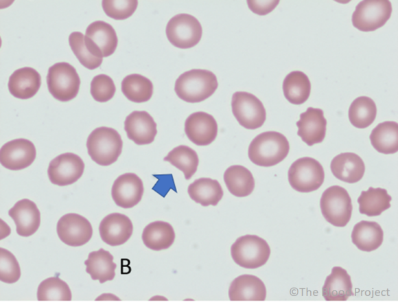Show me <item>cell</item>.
I'll list each match as a JSON object with an SVG mask.
<instances>
[{
  "label": "cell",
  "mask_w": 398,
  "mask_h": 307,
  "mask_svg": "<svg viewBox=\"0 0 398 307\" xmlns=\"http://www.w3.org/2000/svg\"><path fill=\"white\" fill-rule=\"evenodd\" d=\"M290 144L287 138L276 131L257 135L250 142L248 155L255 165L270 167L278 164L288 155Z\"/></svg>",
  "instance_id": "cell-1"
},
{
  "label": "cell",
  "mask_w": 398,
  "mask_h": 307,
  "mask_svg": "<svg viewBox=\"0 0 398 307\" xmlns=\"http://www.w3.org/2000/svg\"><path fill=\"white\" fill-rule=\"evenodd\" d=\"M218 86L215 75L205 69H191L176 79L174 90L178 97L189 103H197L209 98Z\"/></svg>",
  "instance_id": "cell-2"
},
{
  "label": "cell",
  "mask_w": 398,
  "mask_h": 307,
  "mask_svg": "<svg viewBox=\"0 0 398 307\" xmlns=\"http://www.w3.org/2000/svg\"><path fill=\"white\" fill-rule=\"evenodd\" d=\"M123 141L114 128L100 126L94 129L86 141L88 153L91 159L100 166L115 163L121 153Z\"/></svg>",
  "instance_id": "cell-3"
},
{
  "label": "cell",
  "mask_w": 398,
  "mask_h": 307,
  "mask_svg": "<svg viewBox=\"0 0 398 307\" xmlns=\"http://www.w3.org/2000/svg\"><path fill=\"white\" fill-rule=\"evenodd\" d=\"M231 254L239 266L254 269L266 263L270 255V248L259 236L245 235L238 238L232 245Z\"/></svg>",
  "instance_id": "cell-4"
},
{
  "label": "cell",
  "mask_w": 398,
  "mask_h": 307,
  "mask_svg": "<svg viewBox=\"0 0 398 307\" xmlns=\"http://www.w3.org/2000/svg\"><path fill=\"white\" fill-rule=\"evenodd\" d=\"M47 84L54 98L67 102L78 95L80 79L73 66L67 62H59L49 67Z\"/></svg>",
  "instance_id": "cell-5"
},
{
  "label": "cell",
  "mask_w": 398,
  "mask_h": 307,
  "mask_svg": "<svg viewBox=\"0 0 398 307\" xmlns=\"http://www.w3.org/2000/svg\"><path fill=\"white\" fill-rule=\"evenodd\" d=\"M320 207L325 220L336 227H344L351 217V197L347 191L339 185L331 186L323 192Z\"/></svg>",
  "instance_id": "cell-6"
},
{
  "label": "cell",
  "mask_w": 398,
  "mask_h": 307,
  "mask_svg": "<svg viewBox=\"0 0 398 307\" xmlns=\"http://www.w3.org/2000/svg\"><path fill=\"white\" fill-rule=\"evenodd\" d=\"M288 175L292 187L299 192H311L318 190L325 179L322 165L309 157L299 158L293 162Z\"/></svg>",
  "instance_id": "cell-7"
},
{
  "label": "cell",
  "mask_w": 398,
  "mask_h": 307,
  "mask_svg": "<svg viewBox=\"0 0 398 307\" xmlns=\"http://www.w3.org/2000/svg\"><path fill=\"white\" fill-rule=\"evenodd\" d=\"M391 13L392 4L388 0H364L356 5L352 23L360 31H374L387 22Z\"/></svg>",
  "instance_id": "cell-8"
},
{
  "label": "cell",
  "mask_w": 398,
  "mask_h": 307,
  "mask_svg": "<svg viewBox=\"0 0 398 307\" xmlns=\"http://www.w3.org/2000/svg\"><path fill=\"white\" fill-rule=\"evenodd\" d=\"M165 32L167 39L174 46L180 49H188L199 43L202 34V28L196 17L183 13L176 14L169 19Z\"/></svg>",
  "instance_id": "cell-9"
},
{
  "label": "cell",
  "mask_w": 398,
  "mask_h": 307,
  "mask_svg": "<svg viewBox=\"0 0 398 307\" xmlns=\"http://www.w3.org/2000/svg\"><path fill=\"white\" fill-rule=\"evenodd\" d=\"M231 107L237 121L245 128H258L266 121V113L264 104L252 93L245 91L234 93Z\"/></svg>",
  "instance_id": "cell-10"
},
{
  "label": "cell",
  "mask_w": 398,
  "mask_h": 307,
  "mask_svg": "<svg viewBox=\"0 0 398 307\" xmlns=\"http://www.w3.org/2000/svg\"><path fill=\"white\" fill-rule=\"evenodd\" d=\"M84 42L93 55L103 58L114 53L118 38L115 29L110 24L98 20L87 26Z\"/></svg>",
  "instance_id": "cell-11"
},
{
  "label": "cell",
  "mask_w": 398,
  "mask_h": 307,
  "mask_svg": "<svg viewBox=\"0 0 398 307\" xmlns=\"http://www.w3.org/2000/svg\"><path fill=\"white\" fill-rule=\"evenodd\" d=\"M84 163L76 154L66 152L53 159L47 169L51 183L66 186L77 181L82 175Z\"/></svg>",
  "instance_id": "cell-12"
},
{
  "label": "cell",
  "mask_w": 398,
  "mask_h": 307,
  "mask_svg": "<svg viewBox=\"0 0 398 307\" xmlns=\"http://www.w3.org/2000/svg\"><path fill=\"white\" fill-rule=\"evenodd\" d=\"M57 234L60 240L71 247H80L87 243L92 237L93 228L84 216L69 213L58 221Z\"/></svg>",
  "instance_id": "cell-13"
},
{
  "label": "cell",
  "mask_w": 398,
  "mask_h": 307,
  "mask_svg": "<svg viewBox=\"0 0 398 307\" xmlns=\"http://www.w3.org/2000/svg\"><path fill=\"white\" fill-rule=\"evenodd\" d=\"M36 151L34 144L23 138L15 139L3 144L0 150V162L10 170H20L34 161Z\"/></svg>",
  "instance_id": "cell-14"
},
{
  "label": "cell",
  "mask_w": 398,
  "mask_h": 307,
  "mask_svg": "<svg viewBox=\"0 0 398 307\" xmlns=\"http://www.w3.org/2000/svg\"><path fill=\"white\" fill-rule=\"evenodd\" d=\"M143 192L142 180L136 174L128 172L115 179L112 186L111 196L117 205L129 209L140 202Z\"/></svg>",
  "instance_id": "cell-15"
},
{
  "label": "cell",
  "mask_w": 398,
  "mask_h": 307,
  "mask_svg": "<svg viewBox=\"0 0 398 307\" xmlns=\"http://www.w3.org/2000/svg\"><path fill=\"white\" fill-rule=\"evenodd\" d=\"M185 132L188 139L198 146L212 143L218 134V124L210 114L198 111L191 113L185 122Z\"/></svg>",
  "instance_id": "cell-16"
},
{
  "label": "cell",
  "mask_w": 398,
  "mask_h": 307,
  "mask_svg": "<svg viewBox=\"0 0 398 307\" xmlns=\"http://www.w3.org/2000/svg\"><path fill=\"white\" fill-rule=\"evenodd\" d=\"M102 240L108 245H121L130 238L133 225L130 219L120 213H112L106 216L99 226Z\"/></svg>",
  "instance_id": "cell-17"
},
{
  "label": "cell",
  "mask_w": 398,
  "mask_h": 307,
  "mask_svg": "<svg viewBox=\"0 0 398 307\" xmlns=\"http://www.w3.org/2000/svg\"><path fill=\"white\" fill-rule=\"evenodd\" d=\"M297 135L308 146L321 143L326 134L327 120L320 109L309 107L296 122Z\"/></svg>",
  "instance_id": "cell-18"
},
{
  "label": "cell",
  "mask_w": 398,
  "mask_h": 307,
  "mask_svg": "<svg viewBox=\"0 0 398 307\" xmlns=\"http://www.w3.org/2000/svg\"><path fill=\"white\" fill-rule=\"evenodd\" d=\"M124 130L128 139L138 145L149 144L157 133L156 124L146 111H134L124 121Z\"/></svg>",
  "instance_id": "cell-19"
},
{
  "label": "cell",
  "mask_w": 398,
  "mask_h": 307,
  "mask_svg": "<svg viewBox=\"0 0 398 307\" xmlns=\"http://www.w3.org/2000/svg\"><path fill=\"white\" fill-rule=\"evenodd\" d=\"M9 216L16 225V233L23 237L33 235L40 224V214L34 202L24 198L9 210Z\"/></svg>",
  "instance_id": "cell-20"
},
{
  "label": "cell",
  "mask_w": 398,
  "mask_h": 307,
  "mask_svg": "<svg viewBox=\"0 0 398 307\" xmlns=\"http://www.w3.org/2000/svg\"><path fill=\"white\" fill-rule=\"evenodd\" d=\"M231 301H264L266 288L261 279L253 275L244 274L235 278L229 289Z\"/></svg>",
  "instance_id": "cell-21"
},
{
  "label": "cell",
  "mask_w": 398,
  "mask_h": 307,
  "mask_svg": "<svg viewBox=\"0 0 398 307\" xmlns=\"http://www.w3.org/2000/svg\"><path fill=\"white\" fill-rule=\"evenodd\" d=\"M40 84V73L32 67H24L15 70L10 75L8 86L14 97L29 99L38 92Z\"/></svg>",
  "instance_id": "cell-22"
},
{
  "label": "cell",
  "mask_w": 398,
  "mask_h": 307,
  "mask_svg": "<svg viewBox=\"0 0 398 307\" xmlns=\"http://www.w3.org/2000/svg\"><path fill=\"white\" fill-rule=\"evenodd\" d=\"M332 174L339 180L354 183L364 176L365 165L362 158L353 152H343L336 155L331 161Z\"/></svg>",
  "instance_id": "cell-23"
},
{
  "label": "cell",
  "mask_w": 398,
  "mask_h": 307,
  "mask_svg": "<svg viewBox=\"0 0 398 307\" xmlns=\"http://www.w3.org/2000/svg\"><path fill=\"white\" fill-rule=\"evenodd\" d=\"M322 295L327 301H346L353 295V284L347 271L340 266H334L325 281Z\"/></svg>",
  "instance_id": "cell-24"
},
{
  "label": "cell",
  "mask_w": 398,
  "mask_h": 307,
  "mask_svg": "<svg viewBox=\"0 0 398 307\" xmlns=\"http://www.w3.org/2000/svg\"><path fill=\"white\" fill-rule=\"evenodd\" d=\"M84 264L86 273L93 280L104 283L115 277L117 265L113 262V256L108 251L101 248L91 251Z\"/></svg>",
  "instance_id": "cell-25"
},
{
  "label": "cell",
  "mask_w": 398,
  "mask_h": 307,
  "mask_svg": "<svg viewBox=\"0 0 398 307\" xmlns=\"http://www.w3.org/2000/svg\"><path fill=\"white\" fill-rule=\"evenodd\" d=\"M384 232L380 225L373 221L362 220L353 227V243L361 251L370 252L377 249L383 242Z\"/></svg>",
  "instance_id": "cell-26"
},
{
  "label": "cell",
  "mask_w": 398,
  "mask_h": 307,
  "mask_svg": "<svg viewBox=\"0 0 398 307\" xmlns=\"http://www.w3.org/2000/svg\"><path fill=\"white\" fill-rule=\"evenodd\" d=\"M189 197L202 206H215L224 192L220 183L210 178H200L191 183L187 189Z\"/></svg>",
  "instance_id": "cell-27"
},
{
  "label": "cell",
  "mask_w": 398,
  "mask_h": 307,
  "mask_svg": "<svg viewBox=\"0 0 398 307\" xmlns=\"http://www.w3.org/2000/svg\"><path fill=\"white\" fill-rule=\"evenodd\" d=\"M175 239V232L172 226L164 221L150 223L144 228L142 240L146 247L160 251L168 249Z\"/></svg>",
  "instance_id": "cell-28"
},
{
  "label": "cell",
  "mask_w": 398,
  "mask_h": 307,
  "mask_svg": "<svg viewBox=\"0 0 398 307\" xmlns=\"http://www.w3.org/2000/svg\"><path fill=\"white\" fill-rule=\"evenodd\" d=\"M373 148L383 154H394L398 150V124L386 121L378 124L369 136Z\"/></svg>",
  "instance_id": "cell-29"
},
{
  "label": "cell",
  "mask_w": 398,
  "mask_h": 307,
  "mask_svg": "<svg viewBox=\"0 0 398 307\" xmlns=\"http://www.w3.org/2000/svg\"><path fill=\"white\" fill-rule=\"evenodd\" d=\"M224 181L227 189L237 197L250 195L255 187L254 177L248 169L240 166L233 165L224 172Z\"/></svg>",
  "instance_id": "cell-30"
},
{
  "label": "cell",
  "mask_w": 398,
  "mask_h": 307,
  "mask_svg": "<svg viewBox=\"0 0 398 307\" xmlns=\"http://www.w3.org/2000/svg\"><path fill=\"white\" fill-rule=\"evenodd\" d=\"M283 91L289 102L293 104L304 103L311 92V82L308 76L301 71H291L283 80Z\"/></svg>",
  "instance_id": "cell-31"
},
{
  "label": "cell",
  "mask_w": 398,
  "mask_h": 307,
  "mask_svg": "<svg viewBox=\"0 0 398 307\" xmlns=\"http://www.w3.org/2000/svg\"><path fill=\"white\" fill-rule=\"evenodd\" d=\"M391 199L386 189L370 187L358 198L359 212L368 216H379L390 207Z\"/></svg>",
  "instance_id": "cell-32"
},
{
  "label": "cell",
  "mask_w": 398,
  "mask_h": 307,
  "mask_svg": "<svg viewBox=\"0 0 398 307\" xmlns=\"http://www.w3.org/2000/svg\"><path fill=\"white\" fill-rule=\"evenodd\" d=\"M121 91L129 100L141 103L151 98L153 84L148 78L138 73H132L126 76L122 80Z\"/></svg>",
  "instance_id": "cell-33"
},
{
  "label": "cell",
  "mask_w": 398,
  "mask_h": 307,
  "mask_svg": "<svg viewBox=\"0 0 398 307\" xmlns=\"http://www.w3.org/2000/svg\"><path fill=\"white\" fill-rule=\"evenodd\" d=\"M376 115V104L367 96L355 98L351 104L348 112L350 122L358 128H365L372 124Z\"/></svg>",
  "instance_id": "cell-34"
},
{
  "label": "cell",
  "mask_w": 398,
  "mask_h": 307,
  "mask_svg": "<svg viewBox=\"0 0 398 307\" xmlns=\"http://www.w3.org/2000/svg\"><path fill=\"white\" fill-rule=\"evenodd\" d=\"M164 161L169 162L182 171L186 180L190 179L196 173L199 163L196 152L185 145H180L173 148L164 157Z\"/></svg>",
  "instance_id": "cell-35"
},
{
  "label": "cell",
  "mask_w": 398,
  "mask_h": 307,
  "mask_svg": "<svg viewBox=\"0 0 398 307\" xmlns=\"http://www.w3.org/2000/svg\"><path fill=\"white\" fill-rule=\"evenodd\" d=\"M72 295L68 284L58 277H51L40 283L37 289L38 301H70Z\"/></svg>",
  "instance_id": "cell-36"
},
{
  "label": "cell",
  "mask_w": 398,
  "mask_h": 307,
  "mask_svg": "<svg viewBox=\"0 0 398 307\" xmlns=\"http://www.w3.org/2000/svg\"><path fill=\"white\" fill-rule=\"evenodd\" d=\"M70 47L80 62L89 69L100 67L102 58L93 55L84 42V35L80 32H73L69 36Z\"/></svg>",
  "instance_id": "cell-37"
},
{
  "label": "cell",
  "mask_w": 398,
  "mask_h": 307,
  "mask_svg": "<svg viewBox=\"0 0 398 307\" xmlns=\"http://www.w3.org/2000/svg\"><path fill=\"white\" fill-rule=\"evenodd\" d=\"M21 269L15 256L8 250L0 248V280L8 284L17 282Z\"/></svg>",
  "instance_id": "cell-38"
},
{
  "label": "cell",
  "mask_w": 398,
  "mask_h": 307,
  "mask_svg": "<svg viewBox=\"0 0 398 307\" xmlns=\"http://www.w3.org/2000/svg\"><path fill=\"white\" fill-rule=\"evenodd\" d=\"M137 0H103L102 5L104 12L110 17L122 20L130 16L136 10Z\"/></svg>",
  "instance_id": "cell-39"
},
{
  "label": "cell",
  "mask_w": 398,
  "mask_h": 307,
  "mask_svg": "<svg viewBox=\"0 0 398 307\" xmlns=\"http://www.w3.org/2000/svg\"><path fill=\"white\" fill-rule=\"evenodd\" d=\"M116 88L113 79L106 74H98L91 82L90 92L93 99L100 102L110 100L115 93Z\"/></svg>",
  "instance_id": "cell-40"
},
{
  "label": "cell",
  "mask_w": 398,
  "mask_h": 307,
  "mask_svg": "<svg viewBox=\"0 0 398 307\" xmlns=\"http://www.w3.org/2000/svg\"><path fill=\"white\" fill-rule=\"evenodd\" d=\"M279 0H248L249 9L258 15H266L272 12L279 4Z\"/></svg>",
  "instance_id": "cell-41"
}]
</instances>
